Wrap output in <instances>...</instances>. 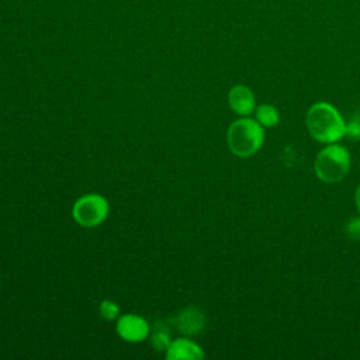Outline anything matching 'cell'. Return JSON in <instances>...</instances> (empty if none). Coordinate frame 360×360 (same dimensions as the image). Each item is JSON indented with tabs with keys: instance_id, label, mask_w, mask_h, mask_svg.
Segmentation results:
<instances>
[{
	"instance_id": "30bf717a",
	"label": "cell",
	"mask_w": 360,
	"mask_h": 360,
	"mask_svg": "<svg viewBox=\"0 0 360 360\" xmlns=\"http://www.w3.org/2000/svg\"><path fill=\"white\" fill-rule=\"evenodd\" d=\"M172 339H170V332L165 323H156L152 329V336H150V345L153 346L155 350L158 352H166L167 347L170 346Z\"/></svg>"
},
{
	"instance_id": "7c38bea8",
	"label": "cell",
	"mask_w": 360,
	"mask_h": 360,
	"mask_svg": "<svg viewBox=\"0 0 360 360\" xmlns=\"http://www.w3.org/2000/svg\"><path fill=\"white\" fill-rule=\"evenodd\" d=\"M345 135L352 141H360V115H354L346 124Z\"/></svg>"
},
{
	"instance_id": "8fae6325",
	"label": "cell",
	"mask_w": 360,
	"mask_h": 360,
	"mask_svg": "<svg viewBox=\"0 0 360 360\" xmlns=\"http://www.w3.org/2000/svg\"><path fill=\"white\" fill-rule=\"evenodd\" d=\"M98 311H100V315L107 319V321H112V319H117L118 315H120V307L115 301H111V300H104L101 301L100 307H98Z\"/></svg>"
},
{
	"instance_id": "4fadbf2b",
	"label": "cell",
	"mask_w": 360,
	"mask_h": 360,
	"mask_svg": "<svg viewBox=\"0 0 360 360\" xmlns=\"http://www.w3.org/2000/svg\"><path fill=\"white\" fill-rule=\"evenodd\" d=\"M345 232L352 239H360V218H352L345 225Z\"/></svg>"
},
{
	"instance_id": "7a4b0ae2",
	"label": "cell",
	"mask_w": 360,
	"mask_h": 360,
	"mask_svg": "<svg viewBox=\"0 0 360 360\" xmlns=\"http://www.w3.org/2000/svg\"><path fill=\"white\" fill-rule=\"evenodd\" d=\"M264 141L263 127L252 118L233 121L226 132V142L231 152L238 158H250L259 152Z\"/></svg>"
},
{
	"instance_id": "277c9868",
	"label": "cell",
	"mask_w": 360,
	"mask_h": 360,
	"mask_svg": "<svg viewBox=\"0 0 360 360\" xmlns=\"http://www.w3.org/2000/svg\"><path fill=\"white\" fill-rule=\"evenodd\" d=\"M110 212L108 201L96 193L84 194L76 200L72 208L73 219L84 228H94L105 221Z\"/></svg>"
},
{
	"instance_id": "ba28073f",
	"label": "cell",
	"mask_w": 360,
	"mask_h": 360,
	"mask_svg": "<svg viewBox=\"0 0 360 360\" xmlns=\"http://www.w3.org/2000/svg\"><path fill=\"white\" fill-rule=\"evenodd\" d=\"M167 360H201L204 352L194 340L188 338H179L172 340L166 350Z\"/></svg>"
},
{
	"instance_id": "8992f818",
	"label": "cell",
	"mask_w": 360,
	"mask_h": 360,
	"mask_svg": "<svg viewBox=\"0 0 360 360\" xmlns=\"http://www.w3.org/2000/svg\"><path fill=\"white\" fill-rule=\"evenodd\" d=\"M228 104L233 112L242 117H248L256 110L255 94L248 86L243 84H236L229 90Z\"/></svg>"
},
{
	"instance_id": "52a82bcc",
	"label": "cell",
	"mask_w": 360,
	"mask_h": 360,
	"mask_svg": "<svg viewBox=\"0 0 360 360\" xmlns=\"http://www.w3.org/2000/svg\"><path fill=\"white\" fill-rule=\"evenodd\" d=\"M174 323L177 329L186 336L198 335L205 326V315L197 307H187L177 314Z\"/></svg>"
},
{
	"instance_id": "6da1fadb",
	"label": "cell",
	"mask_w": 360,
	"mask_h": 360,
	"mask_svg": "<svg viewBox=\"0 0 360 360\" xmlns=\"http://www.w3.org/2000/svg\"><path fill=\"white\" fill-rule=\"evenodd\" d=\"M305 124L309 135L321 143H335L346 132V122L340 112L326 101H319L309 107Z\"/></svg>"
},
{
	"instance_id": "9c48e42d",
	"label": "cell",
	"mask_w": 360,
	"mask_h": 360,
	"mask_svg": "<svg viewBox=\"0 0 360 360\" xmlns=\"http://www.w3.org/2000/svg\"><path fill=\"white\" fill-rule=\"evenodd\" d=\"M255 114H256V121L262 127L273 128L280 121V114H278L277 108L274 105H271V104H260L255 110Z\"/></svg>"
},
{
	"instance_id": "3957f363",
	"label": "cell",
	"mask_w": 360,
	"mask_h": 360,
	"mask_svg": "<svg viewBox=\"0 0 360 360\" xmlns=\"http://www.w3.org/2000/svg\"><path fill=\"white\" fill-rule=\"evenodd\" d=\"M349 150L336 143L323 148L315 158L314 170L318 179L323 183H338L350 170Z\"/></svg>"
},
{
	"instance_id": "5b68a950",
	"label": "cell",
	"mask_w": 360,
	"mask_h": 360,
	"mask_svg": "<svg viewBox=\"0 0 360 360\" xmlns=\"http://www.w3.org/2000/svg\"><path fill=\"white\" fill-rule=\"evenodd\" d=\"M115 330L118 336L129 343H139L150 333V326L145 318L136 314H125L117 318Z\"/></svg>"
},
{
	"instance_id": "5bb4252c",
	"label": "cell",
	"mask_w": 360,
	"mask_h": 360,
	"mask_svg": "<svg viewBox=\"0 0 360 360\" xmlns=\"http://www.w3.org/2000/svg\"><path fill=\"white\" fill-rule=\"evenodd\" d=\"M354 201H356V207H357V211L360 212V184H359V187L356 188V194H354Z\"/></svg>"
}]
</instances>
